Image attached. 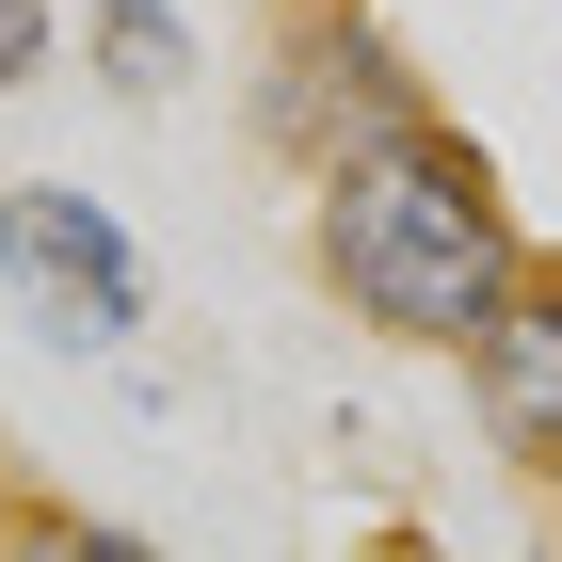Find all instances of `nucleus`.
<instances>
[{"label":"nucleus","mask_w":562,"mask_h":562,"mask_svg":"<svg viewBox=\"0 0 562 562\" xmlns=\"http://www.w3.org/2000/svg\"><path fill=\"white\" fill-rule=\"evenodd\" d=\"M305 273H322L338 322H370L386 353H450V370H467V338L530 273V210H515V177H498V145L434 113V130L370 145V161L305 177Z\"/></svg>","instance_id":"obj_1"},{"label":"nucleus","mask_w":562,"mask_h":562,"mask_svg":"<svg viewBox=\"0 0 562 562\" xmlns=\"http://www.w3.org/2000/svg\"><path fill=\"white\" fill-rule=\"evenodd\" d=\"M241 130L290 177H338V161H370V145L434 130V81H418V48L386 33V0H305V16L273 0L258 65H241Z\"/></svg>","instance_id":"obj_2"},{"label":"nucleus","mask_w":562,"mask_h":562,"mask_svg":"<svg viewBox=\"0 0 562 562\" xmlns=\"http://www.w3.org/2000/svg\"><path fill=\"white\" fill-rule=\"evenodd\" d=\"M0 305L33 338H65V353H145L161 273L113 225V193H81V177H0Z\"/></svg>","instance_id":"obj_3"},{"label":"nucleus","mask_w":562,"mask_h":562,"mask_svg":"<svg viewBox=\"0 0 562 562\" xmlns=\"http://www.w3.org/2000/svg\"><path fill=\"white\" fill-rule=\"evenodd\" d=\"M467 418H482V450L530 498H562V241H530L515 305L467 338Z\"/></svg>","instance_id":"obj_4"},{"label":"nucleus","mask_w":562,"mask_h":562,"mask_svg":"<svg viewBox=\"0 0 562 562\" xmlns=\"http://www.w3.org/2000/svg\"><path fill=\"white\" fill-rule=\"evenodd\" d=\"M81 65H97V97L177 113L193 65H210V16H193V0H81Z\"/></svg>","instance_id":"obj_5"},{"label":"nucleus","mask_w":562,"mask_h":562,"mask_svg":"<svg viewBox=\"0 0 562 562\" xmlns=\"http://www.w3.org/2000/svg\"><path fill=\"white\" fill-rule=\"evenodd\" d=\"M0 562H161V547H145L130 515H97V498H16Z\"/></svg>","instance_id":"obj_6"},{"label":"nucleus","mask_w":562,"mask_h":562,"mask_svg":"<svg viewBox=\"0 0 562 562\" xmlns=\"http://www.w3.org/2000/svg\"><path fill=\"white\" fill-rule=\"evenodd\" d=\"M65 65V0H0V97H33Z\"/></svg>","instance_id":"obj_7"},{"label":"nucleus","mask_w":562,"mask_h":562,"mask_svg":"<svg viewBox=\"0 0 562 562\" xmlns=\"http://www.w3.org/2000/svg\"><path fill=\"white\" fill-rule=\"evenodd\" d=\"M16 498H33V482H16V467H0V530H16Z\"/></svg>","instance_id":"obj_8"},{"label":"nucleus","mask_w":562,"mask_h":562,"mask_svg":"<svg viewBox=\"0 0 562 562\" xmlns=\"http://www.w3.org/2000/svg\"><path fill=\"white\" fill-rule=\"evenodd\" d=\"M290 16H305V0H290Z\"/></svg>","instance_id":"obj_9"}]
</instances>
